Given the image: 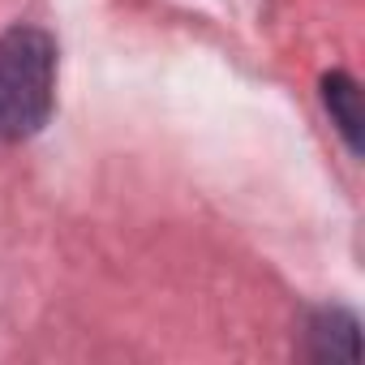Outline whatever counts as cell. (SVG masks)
Returning <instances> with one entry per match:
<instances>
[{
    "label": "cell",
    "instance_id": "cell-1",
    "mask_svg": "<svg viewBox=\"0 0 365 365\" xmlns=\"http://www.w3.org/2000/svg\"><path fill=\"white\" fill-rule=\"evenodd\" d=\"M56 103V43L39 26L0 35V138L22 142L39 133Z\"/></svg>",
    "mask_w": 365,
    "mask_h": 365
},
{
    "label": "cell",
    "instance_id": "cell-2",
    "mask_svg": "<svg viewBox=\"0 0 365 365\" xmlns=\"http://www.w3.org/2000/svg\"><path fill=\"white\" fill-rule=\"evenodd\" d=\"M322 99H327V112L331 120L339 125V133L348 138L352 150H361V95H356V82L348 73H331L322 82Z\"/></svg>",
    "mask_w": 365,
    "mask_h": 365
},
{
    "label": "cell",
    "instance_id": "cell-3",
    "mask_svg": "<svg viewBox=\"0 0 365 365\" xmlns=\"http://www.w3.org/2000/svg\"><path fill=\"white\" fill-rule=\"evenodd\" d=\"M309 335H314V352H318L322 361H327V356H344V361L356 356V322H352V314H344V309H322V314L314 318Z\"/></svg>",
    "mask_w": 365,
    "mask_h": 365
}]
</instances>
